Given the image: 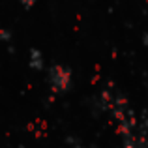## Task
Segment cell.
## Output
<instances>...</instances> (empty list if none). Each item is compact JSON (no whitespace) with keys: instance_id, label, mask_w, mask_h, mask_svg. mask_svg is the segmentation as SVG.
<instances>
[{"instance_id":"7a4b0ae2","label":"cell","mask_w":148,"mask_h":148,"mask_svg":"<svg viewBox=\"0 0 148 148\" xmlns=\"http://www.w3.org/2000/svg\"><path fill=\"white\" fill-rule=\"evenodd\" d=\"M30 66H32L34 69H38V71L43 69V56H41V53L38 49L30 51Z\"/></svg>"},{"instance_id":"277c9868","label":"cell","mask_w":148,"mask_h":148,"mask_svg":"<svg viewBox=\"0 0 148 148\" xmlns=\"http://www.w3.org/2000/svg\"><path fill=\"white\" fill-rule=\"evenodd\" d=\"M0 38H6V40H10V32H6V30H0Z\"/></svg>"},{"instance_id":"6da1fadb","label":"cell","mask_w":148,"mask_h":148,"mask_svg":"<svg viewBox=\"0 0 148 148\" xmlns=\"http://www.w3.org/2000/svg\"><path fill=\"white\" fill-rule=\"evenodd\" d=\"M47 79L51 84V90L54 94H66L69 92L73 83V75H71V69L68 66H62V64H53L49 68L47 73Z\"/></svg>"},{"instance_id":"5b68a950","label":"cell","mask_w":148,"mask_h":148,"mask_svg":"<svg viewBox=\"0 0 148 148\" xmlns=\"http://www.w3.org/2000/svg\"><path fill=\"white\" fill-rule=\"evenodd\" d=\"M143 41H145V45H146V47H148V30H146V32H145V36H143Z\"/></svg>"},{"instance_id":"3957f363","label":"cell","mask_w":148,"mask_h":148,"mask_svg":"<svg viewBox=\"0 0 148 148\" xmlns=\"http://www.w3.org/2000/svg\"><path fill=\"white\" fill-rule=\"evenodd\" d=\"M19 4H21L23 8H26V10H28V8H32L34 4H36V0H19Z\"/></svg>"}]
</instances>
